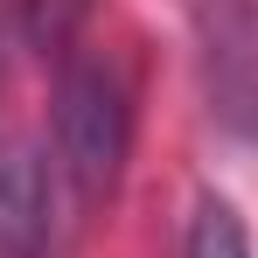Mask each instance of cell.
<instances>
[{
  "mask_svg": "<svg viewBox=\"0 0 258 258\" xmlns=\"http://www.w3.org/2000/svg\"><path fill=\"white\" fill-rule=\"evenodd\" d=\"M133 147V84L112 56H70L56 77V174L77 210H98Z\"/></svg>",
  "mask_w": 258,
  "mask_h": 258,
  "instance_id": "1",
  "label": "cell"
},
{
  "mask_svg": "<svg viewBox=\"0 0 258 258\" xmlns=\"http://www.w3.org/2000/svg\"><path fill=\"white\" fill-rule=\"evenodd\" d=\"M203 70L230 126L258 133V0H210L203 14Z\"/></svg>",
  "mask_w": 258,
  "mask_h": 258,
  "instance_id": "2",
  "label": "cell"
},
{
  "mask_svg": "<svg viewBox=\"0 0 258 258\" xmlns=\"http://www.w3.org/2000/svg\"><path fill=\"white\" fill-rule=\"evenodd\" d=\"M56 181L42 147L7 140L0 147V258H49L56 244Z\"/></svg>",
  "mask_w": 258,
  "mask_h": 258,
  "instance_id": "3",
  "label": "cell"
},
{
  "mask_svg": "<svg viewBox=\"0 0 258 258\" xmlns=\"http://www.w3.org/2000/svg\"><path fill=\"white\" fill-rule=\"evenodd\" d=\"M181 258H251V230H244V216L230 210L223 196H203L196 216H188Z\"/></svg>",
  "mask_w": 258,
  "mask_h": 258,
  "instance_id": "4",
  "label": "cell"
}]
</instances>
